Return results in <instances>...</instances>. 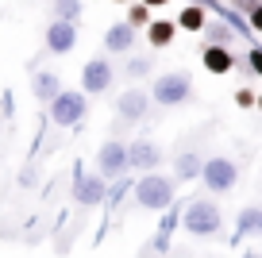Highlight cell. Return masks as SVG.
<instances>
[{
  "label": "cell",
  "mask_w": 262,
  "mask_h": 258,
  "mask_svg": "<svg viewBox=\"0 0 262 258\" xmlns=\"http://www.w3.org/2000/svg\"><path fill=\"white\" fill-rule=\"evenodd\" d=\"M135 201H139L143 208H150V212H166L173 204V181L162 178V174H155V169H147V174L135 181Z\"/></svg>",
  "instance_id": "6da1fadb"
},
{
  "label": "cell",
  "mask_w": 262,
  "mask_h": 258,
  "mask_svg": "<svg viewBox=\"0 0 262 258\" xmlns=\"http://www.w3.org/2000/svg\"><path fill=\"white\" fill-rule=\"evenodd\" d=\"M193 97V77L181 70H170L162 73V77H155V85H150V100L162 108H173V104H185V100Z\"/></svg>",
  "instance_id": "7a4b0ae2"
},
{
  "label": "cell",
  "mask_w": 262,
  "mask_h": 258,
  "mask_svg": "<svg viewBox=\"0 0 262 258\" xmlns=\"http://www.w3.org/2000/svg\"><path fill=\"white\" fill-rule=\"evenodd\" d=\"M181 227H185L189 235H220V227H224V216H220V208H216L212 201H193L185 212H181Z\"/></svg>",
  "instance_id": "3957f363"
},
{
  "label": "cell",
  "mask_w": 262,
  "mask_h": 258,
  "mask_svg": "<svg viewBox=\"0 0 262 258\" xmlns=\"http://www.w3.org/2000/svg\"><path fill=\"white\" fill-rule=\"evenodd\" d=\"M47 108H50V120H54L58 127H74V123H81V120H85V112H89V100H85V93H70V89H62Z\"/></svg>",
  "instance_id": "277c9868"
},
{
  "label": "cell",
  "mask_w": 262,
  "mask_h": 258,
  "mask_svg": "<svg viewBox=\"0 0 262 258\" xmlns=\"http://www.w3.org/2000/svg\"><path fill=\"white\" fill-rule=\"evenodd\" d=\"M201 181H205V189H212V193H231L239 181V166L231 158H208L205 166H201Z\"/></svg>",
  "instance_id": "5b68a950"
},
{
  "label": "cell",
  "mask_w": 262,
  "mask_h": 258,
  "mask_svg": "<svg viewBox=\"0 0 262 258\" xmlns=\"http://www.w3.org/2000/svg\"><path fill=\"white\" fill-rule=\"evenodd\" d=\"M131 169V162H127V146L120 143V139H108L104 146H100V154H97V174L104 181H116L120 174H127Z\"/></svg>",
  "instance_id": "8992f818"
},
{
  "label": "cell",
  "mask_w": 262,
  "mask_h": 258,
  "mask_svg": "<svg viewBox=\"0 0 262 258\" xmlns=\"http://www.w3.org/2000/svg\"><path fill=\"white\" fill-rule=\"evenodd\" d=\"M104 197H108L104 178H100V174H85V169L77 166L74 169V201L85 204V208H93V204H104Z\"/></svg>",
  "instance_id": "52a82bcc"
},
{
  "label": "cell",
  "mask_w": 262,
  "mask_h": 258,
  "mask_svg": "<svg viewBox=\"0 0 262 258\" xmlns=\"http://www.w3.org/2000/svg\"><path fill=\"white\" fill-rule=\"evenodd\" d=\"M112 89V66L104 62V58H89V62L81 66V93H89V97H100V93Z\"/></svg>",
  "instance_id": "ba28073f"
},
{
  "label": "cell",
  "mask_w": 262,
  "mask_h": 258,
  "mask_svg": "<svg viewBox=\"0 0 262 258\" xmlns=\"http://www.w3.org/2000/svg\"><path fill=\"white\" fill-rule=\"evenodd\" d=\"M116 112H120L123 123H139L150 116V97L143 89H127L123 97H116Z\"/></svg>",
  "instance_id": "9c48e42d"
},
{
  "label": "cell",
  "mask_w": 262,
  "mask_h": 258,
  "mask_svg": "<svg viewBox=\"0 0 262 258\" xmlns=\"http://www.w3.org/2000/svg\"><path fill=\"white\" fill-rule=\"evenodd\" d=\"M74 47H77V24H70V19H54V24L47 27V50H50V54H70Z\"/></svg>",
  "instance_id": "30bf717a"
},
{
  "label": "cell",
  "mask_w": 262,
  "mask_h": 258,
  "mask_svg": "<svg viewBox=\"0 0 262 258\" xmlns=\"http://www.w3.org/2000/svg\"><path fill=\"white\" fill-rule=\"evenodd\" d=\"M201 62H205V70H208V73L224 77V73H231L235 58H231V47H220V42H205V50H201Z\"/></svg>",
  "instance_id": "8fae6325"
},
{
  "label": "cell",
  "mask_w": 262,
  "mask_h": 258,
  "mask_svg": "<svg viewBox=\"0 0 262 258\" xmlns=\"http://www.w3.org/2000/svg\"><path fill=\"white\" fill-rule=\"evenodd\" d=\"M127 162H131V169L147 174V169H155L158 162H162V150H158L155 143H147V139H139V143L127 146Z\"/></svg>",
  "instance_id": "7c38bea8"
},
{
  "label": "cell",
  "mask_w": 262,
  "mask_h": 258,
  "mask_svg": "<svg viewBox=\"0 0 262 258\" xmlns=\"http://www.w3.org/2000/svg\"><path fill=\"white\" fill-rule=\"evenodd\" d=\"M135 39H139V35H135V27H131L127 19H123V24H112L104 31V50H112V54H127V50L135 47Z\"/></svg>",
  "instance_id": "4fadbf2b"
},
{
  "label": "cell",
  "mask_w": 262,
  "mask_h": 258,
  "mask_svg": "<svg viewBox=\"0 0 262 258\" xmlns=\"http://www.w3.org/2000/svg\"><path fill=\"white\" fill-rule=\"evenodd\" d=\"M173 35H178V24H173V19H150L147 24V42L155 50H166L173 42Z\"/></svg>",
  "instance_id": "5bb4252c"
},
{
  "label": "cell",
  "mask_w": 262,
  "mask_h": 258,
  "mask_svg": "<svg viewBox=\"0 0 262 258\" xmlns=\"http://www.w3.org/2000/svg\"><path fill=\"white\" fill-rule=\"evenodd\" d=\"M31 89H35V97H39L42 104H50V100L62 93V77H58V73H50V70H42V73H35Z\"/></svg>",
  "instance_id": "9a60e30c"
},
{
  "label": "cell",
  "mask_w": 262,
  "mask_h": 258,
  "mask_svg": "<svg viewBox=\"0 0 262 258\" xmlns=\"http://www.w3.org/2000/svg\"><path fill=\"white\" fill-rule=\"evenodd\" d=\"M205 24H208L205 4H185V8H181V16H178V27H181V31H193V35L205 31Z\"/></svg>",
  "instance_id": "2e32d148"
},
{
  "label": "cell",
  "mask_w": 262,
  "mask_h": 258,
  "mask_svg": "<svg viewBox=\"0 0 262 258\" xmlns=\"http://www.w3.org/2000/svg\"><path fill=\"white\" fill-rule=\"evenodd\" d=\"M201 166H205V162L196 158V154H178V158H173V178L193 181V178H201Z\"/></svg>",
  "instance_id": "e0dca14e"
},
{
  "label": "cell",
  "mask_w": 262,
  "mask_h": 258,
  "mask_svg": "<svg viewBox=\"0 0 262 258\" xmlns=\"http://www.w3.org/2000/svg\"><path fill=\"white\" fill-rule=\"evenodd\" d=\"M178 224H181V208H173V204H170L166 216H162V224H158V235H155V247L158 250L170 247V235H173V227H178Z\"/></svg>",
  "instance_id": "ac0fdd59"
},
{
  "label": "cell",
  "mask_w": 262,
  "mask_h": 258,
  "mask_svg": "<svg viewBox=\"0 0 262 258\" xmlns=\"http://www.w3.org/2000/svg\"><path fill=\"white\" fill-rule=\"evenodd\" d=\"M251 231H262V208H243L235 220V243L247 239Z\"/></svg>",
  "instance_id": "d6986e66"
},
{
  "label": "cell",
  "mask_w": 262,
  "mask_h": 258,
  "mask_svg": "<svg viewBox=\"0 0 262 258\" xmlns=\"http://www.w3.org/2000/svg\"><path fill=\"white\" fill-rule=\"evenodd\" d=\"M201 35H208V42H220V47H231V42H235V27L224 24V19H208Z\"/></svg>",
  "instance_id": "ffe728a7"
},
{
  "label": "cell",
  "mask_w": 262,
  "mask_h": 258,
  "mask_svg": "<svg viewBox=\"0 0 262 258\" xmlns=\"http://www.w3.org/2000/svg\"><path fill=\"white\" fill-rule=\"evenodd\" d=\"M81 16H85L81 0H54V19H70V24H77Z\"/></svg>",
  "instance_id": "44dd1931"
},
{
  "label": "cell",
  "mask_w": 262,
  "mask_h": 258,
  "mask_svg": "<svg viewBox=\"0 0 262 258\" xmlns=\"http://www.w3.org/2000/svg\"><path fill=\"white\" fill-rule=\"evenodd\" d=\"M150 12H155V8H150V4H143V0H139V4H131V8H127V24L139 31V27L150 24Z\"/></svg>",
  "instance_id": "7402d4cb"
},
{
  "label": "cell",
  "mask_w": 262,
  "mask_h": 258,
  "mask_svg": "<svg viewBox=\"0 0 262 258\" xmlns=\"http://www.w3.org/2000/svg\"><path fill=\"white\" fill-rule=\"evenodd\" d=\"M127 189H135V181H131L127 174H120V178L112 181V189H108V197H104V201H108V204H120L123 197H127Z\"/></svg>",
  "instance_id": "603a6c76"
},
{
  "label": "cell",
  "mask_w": 262,
  "mask_h": 258,
  "mask_svg": "<svg viewBox=\"0 0 262 258\" xmlns=\"http://www.w3.org/2000/svg\"><path fill=\"white\" fill-rule=\"evenodd\" d=\"M150 66H155V62H150V58H131V62L127 66H123V73H127V77L131 81H139V77H147V73H150Z\"/></svg>",
  "instance_id": "cb8c5ba5"
},
{
  "label": "cell",
  "mask_w": 262,
  "mask_h": 258,
  "mask_svg": "<svg viewBox=\"0 0 262 258\" xmlns=\"http://www.w3.org/2000/svg\"><path fill=\"white\" fill-rule=\"evenodd\" d=\"M254 100H258V93H251V89H235V104H239V108H254Z\"/></svg>",
  "instance_id": "d4e9b609"
},
{
  "label": "cell",
  "mask_w": 262,
  "mask_h": 258,
  "mask_svg": "<svg viewBox=\"0 0 262 258\" xmlns=\"http://www.w3.org/2000/svg\"><path fill=\"white\" fill-rule=\"evenodd\" d=\"M247 66L262 77V47H251V50H247Z\"/></svg>",
  "instance_id": "484cf974"
},
{
  "label": "cell",
  "mask_w": 262,
  "mask_h": 258,
  "mask_svg": "<svg viewBox=\"0 0 262 258\" xmlns=\"http://www.w3.org/2000/svg\"><path fill=\"white\" fill-rule=\"evenodd\" d=\"M228 4H231L235 12H243V16H251V12L258 8V4H262V0H228Z\"/></svg>",
  "instance_id": "4316f807"
},
{
  "label": "cell",
  "mask_w": 262,
  "mask_h": 258,
  "mask_svg": "<svg viewBox=\"0 0 262 258\" xmlns=\"http://www.w3.org/2000/svg\"><path fill=\"white\" fill-rule=\"evenodd\" d=\"M247 19H251V27H254V31H262V4H258V8H254Z\"/></svg>",
  "instance_id": "83f0119b"
},
{
  "label": "cell",
  "mask_w": 262,
  "mask_h": 258,
  "mask_svg": "<svg viewBox=\"0 0 262 258\" xmlns=\"http://www.w3.org/2000/svg\"><path fill=\"white\" fill-rule=\"evenodd\" d=\"M143 4H150V8H162V4H170V0H143Z\"/></svg>",
  "instance_id": "f1b7e54d"
},
{
  "label": "cell",
  "mask_w": 262,
  "mask_h": 258,
  "mask_svg": "<svg viewBox=\"0 0 262 258\" xmlns=\"http://www.w3.org/2000/svg\"><path fill=\"white\" fill-rule=\"evenodd\" d=\"M254 108H258V112H262V93H258V100H254Z\"/></svg>",
  "instance_id": "f546056e"
},
{
  "label": "cell",
  "mask_w": 262,
  "mask_h": 258,
  "mask_svg": "<svg viewBox=\"0 0 262 258\" xmlns=\"http://www.w3.org/2000/svg\"><path fill=\"white\" fill-rule=\"evenodd\" d=\"M116 4H127V0H116Z\"/></svg>",
  "instance_id": "4dcf8cb0"
},
{
  "label": "cell",
  "mask_w": 262,
  "mask_h": 258,
  "mask_svg": "<svg viewBox=\"0 0 262 258\" xmlns=\"http://www.w3.org/2000/svg\"><path fill=\"white\" fill-rule=\"evenodd\" d=\"M243 258H254V254H243Z\"/></svg>",
  "instance_id": "1f68e13d"
},
{
  "label": "cell",
  "mask_w": 262,
  "mask_h": 258,
  "mask_svg": "<svg viewBox=\"0 0 262 258\" xmlns=\"http://www.w3.org/2000/svg\"><path fill=\"white\" fill-rule=\"evenodd\" d=\"M258 35H262V31H258Z\"/></svg>",
  "instance_id": "d6a6232c"
}]
</instances>
